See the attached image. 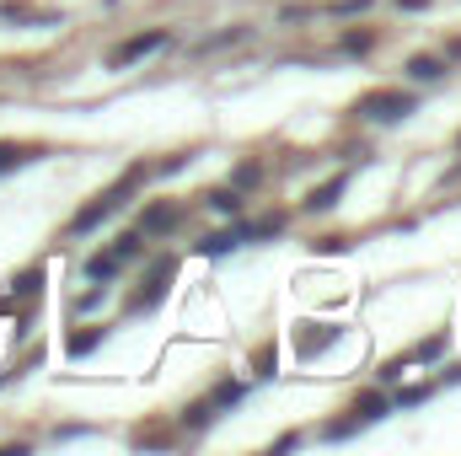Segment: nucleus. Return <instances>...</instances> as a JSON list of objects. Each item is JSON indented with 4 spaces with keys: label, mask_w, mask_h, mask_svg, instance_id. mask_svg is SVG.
<instances>
[{
    "label": "nucleus",
    "mask_w": 461,
    "mask_h": 456,
    "mask_svg": "<svg viewBox=\"0 0 461 456\" xmlns=\"http://www.w3.org/2000/svg\"><path fill=\"white\" fill-rule=\"evenodd\" d=\"M140 183H145V167L123 172V178H118L113 188H108V194H97V199H92V205H86V210H81V215L70 221V231H92V226H103L108 215H118V210H123V199H129V194H134Z\"/></svg>",
    "instance_id": "nucleus-1"
},
{
    "label": "nucleus",
    "mask_w": 461,
    "mask_h": 456,
    "mask_svg": "<svg viewBox=\"0 0 461 456\" xmlns=\"http://www.w3.org/2000/svg\"><path fill=\"white\" fill-rule=\"evenodd\" d=\"M354 114L370 118V123H397V118L413 114V97L397 92V87H375V92H365V97L354 103Z\"/></svg>",
    "instance_id": "nucleus-2"
},
{
    "label": "nucleus",
    "mask_w": 461,
    "mask_h": 456,
    "mask_svg": "<svg viewBox=\"0 0 461 456\" xmlns=\"http://www.w3.org/2000/svg\"><path fill=\"white\" fill-rule=\"evenodd\" d=\"M386 408H392V403H386V397H381V392H365V397H359V403H354V408H348V414H354V419H344V424H333V430H328V435H333V441H344V435H354V430H359V424H375V419H381V414H386Z\"/></svg>",
    "instance_id": "nucleus-3"
},
{
    "label": "nucleus",
    "mask_w": 461,
    "mask_h": 456,
    "mask_svg": "<svg viewBox=\"0 0 461 456\" xmlns=\"http://www.w3.org/2000/svg\"><path fill=\"white\" fill-rule=\"evenodd\" d=\"M156 49H167V32L156 27V32H140V38H129V43H118L113 49V70H123V65H134V59H145V54H156Z\"/></svg>",
    "instance_id": "nucleus-4"
},
{
    "label": "nucleus",
    "mask_w": 461,
    "mask_h": 456,
    "mask_svg": "<svg viewBox=\"0 0 461 456\" xmlns=\"http://www.w3.org/2000/svg\"><path fill=\"white\" fill-rule=\"evenodd\" d=\"M268 231H279V221H263V226H230L221 236H210V242H199V252H230V247H241V242H252V236H268Z\"/></svg>",
    "instance_id": "nucleus-5"
},
{
    "label": "nucleus",
    "mask_w": 461,
    "mask_h": 456,
    "mask_svg": "<svg viewBox=\"0 0 461 456\" xmlns=\"http://www.w3.org/2000/svg\"><path fill=\"white\" fill-rule=\"evenodd\" d=\"M440 349H446V333H435V339H424V343H419V349H408V354H402V360H392V365H386L381 376H386V381H397V376H402V370H408L413 360H435Z\"/></svg>",
    "instance_id": "nucleus-6"
},
{
    "label": "nucleus",
    "mask_w": 461,
    "mask_h": 456,
    "mask_svg": "<svg viewBox=\"0 0 461 456\" xmlns=\"http://www.w3.org/2000/svg\"><path fill=\"white\" fill-rule=\"evenodd\" d=\"M177 226V205H150L145 215H140V231L145 236H161V231H172Z\"/></svg>",
    "instance_id": "nucleus-7"
},
{
    "label": "nucleus",
    "mask_w": 461,
    "mask_h": 456,
    "mask_svg": "<svg viewBox=\"0 0 461 456\" xmlns=\"http://www.w3.org/2000/svg\"><path fill=\"white\" fill-rule=\"evenodd\" d=\"M344 183H348V178H333V183H322V188L306 199V210H333V205H339V194H344Z\"/></svg>",
    "instance_id": "nucleus-8"
},
{
    "label": "nucleus",
    "mask_w": 461,
    "mask_h": 456,
    "mask_svg": "<svg viewBox=\"0 0 461 456\" xmlns=\"http://www.w3.org/2000/svg\"><path fill=\"white\" fill-rule=\"evenodd\" d=\"M408 76H413V81H440V76H446V65H440V59H429V54H419V59H408Z\"/></svg>",
    "instance_id": "nucleus-9"
},
{
    "label": "nucleus",
    "mask_w": 461,
    "mask_h": 456,
    "mask_svg": "<svg viewBox=\"0 0 461 456\" xmlns=\"http://www.w3.org/2000/svg\"><path fill=\"white\" fill-rule=\"evenodd\" d=\"M210 210H221V215H241V194H236V188H215V194H210Z\"/></svg>",
    "instance_id": "nucleus-10"
},
{
    "label": "nucleus",
    "mask_w": 461,
    "mask_h": 456,
    "mask_svg": "<svg viewBox=\"0 0 461 456\" xmlns=\"http://www.w3.org/2000/svg\"><path fill=\"white\" fill-rule=\"evenodd\" d=\"M118 269H123V263H118L113 252H97V258H92V263H86V274H92V279H113Z\"/></svg>",
    "instance_id": "nucleus-11"
},
{
    "label": "nucleus",
    "mask_w": 461,
    "mask_h": 456,
    "mask_svg": "<svg viewBox=\"0 0 461 456\" xmlns=\"http://www.w3.org/2000/svg\"><path fill=\"white\" fill-rule=\"evenodd\" d=\"M210 419H215V403H194V408L183 414V424H188V430H204Z\"/></svg>",
    "instance_id": "nucleus-12"
},
{
    "label": "nucleus",
    "mask_w": 461,
    "mask_h": 456,
    "mask_svg": "<svg viewBox=\"0 0 461 456\" xmlns=\"http://www.w3.org/2000/svg\"><path fill=\"white\" fill-rule=\"evenodd\" d=\"M22 161H32L27 145H0V172H11V167H22Z\"/></svg>",
    "instance_id": "nucleus-13"
},
{
    "label": "nucleus",
    "mask_w": 461,
    "mask_h": 456,
    "mask_svg": "<svg viewBox=\"0 0 461 456\" xmlns=\"http://www.w3.org/2000/svg\"><path fill=\"white\" fill-rule=\"evenodd\" d=\"M97 343H103V328H86V333H76V339H70V354H92Z\"/></svg>",
    "instance_id": "nucleus-14"
},
{
    "label": "nucleus",
    "mask_w": 461,
    "mask_h": 456,
    "mask_svg": "<svg viewBox=\"0 0 461 456\" xmlns=\"http://www.w3.org/2000/svg\"><path fill=\"white\" fill-rule=\"evenodd\" d=\"M134 252H140V236H118V247H113V258H118V263H129Z\"/></svg>",
    "instance_id": "nucleus-15"
},
{
    "label": "nucleus",
    "mask_w": 461,
    "mask_h": 456,
    "mask_svg": "<svg viewBox=\"0 0 461 456\" xmlns=\"http://www.w3.org/2000/svg\"><path fill=\"white\" fill-rule=\"evenodd\" d=\"M370 43H375V38H370V32H348V38H344V49H348V54H365V49H370Z\"/></svg>",
    "instance_id": "nucleus-16"
},
{
    "label": "nucleus",
    "mask_w": 461,
    "mask_h": 456,
    "mask_svg": "<svg viewBox=\"0 0 461 456\" xmlns=\"http://www.w3.org/2000/svg\"><path fill=\"white\" fill-rule=\"evenodd\" d=\"M424 397H429V387H408V392H402L397 403H402V408H413V403H424Z\"/></svg>",
    "instance_id": "nucleus-17"
},
{
    "label": "nucleus",
    "mask_w": 461,
    "mask_h": 456,
    "mask_svg": "<svg viewBox=\"0 0 461 456\" xmlns=\"http://www.w3.org/2000/svg\"><path fill=\"white\" fill-rule=\"evenodd\" d=\"M365 5H370V0H339V5H333V16H354V11H365Z\"/></svg>",
    "instance_id": "nucleus-18"
},
{
    "label": "nucleus",
    "mask_w": 461,
    "mask_h": 456,
    "mask_svg": "<svg viewBox=\"0 0 461 456\" xmlns=\"http://www.w3.org/2000/svg\"><path fill=\"white\" fill-rule=\"evenodd\" d=\"M397 5H402V11H424L429 0H397Z\"/></svg>",
    "instance_id": "nucleus-19"
},
{
    "label": "nucleus",
    "mask_w": 461,
    "mask_h": 456,
    "mask_svg": "<svg viewBox=\"0 0 461 456\" xmlns=\"http://www.w3.org/2000/svg\"><path fill=\"white\" fill-rule=\"evenodd\" d=\"M456 150H461V134H456Z\"/></svg>",
    "instance_id": "nucleus-20"
}]
</instances>
